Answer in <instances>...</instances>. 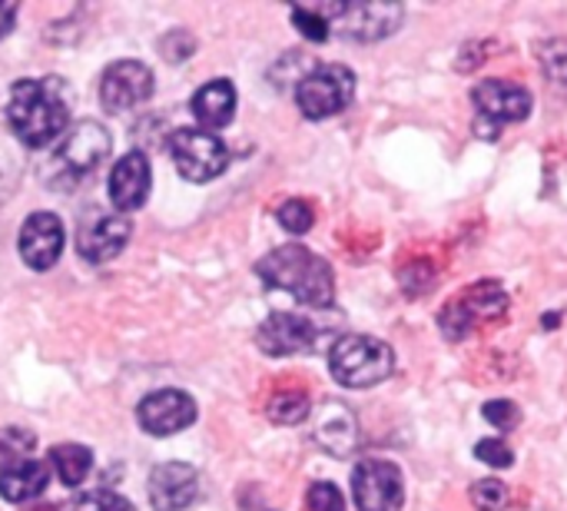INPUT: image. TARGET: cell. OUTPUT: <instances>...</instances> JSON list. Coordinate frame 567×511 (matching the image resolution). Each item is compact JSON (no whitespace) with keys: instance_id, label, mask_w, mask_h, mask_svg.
Returning a JSON list of instances; mask_svg holds the SVG:
<instances>
[{"instance_id":"cell-1","label":"cell","mask_w":567,"mask_h":511,"mask_svg":"<svg viewBox=\"0 0 567 511\" xmlns=\"http://www.w3.org/2000/svg\"><path fill=\"white\" fill-rule=\"evenodd\" d=\"M10 130L33 150L56 143L70 126V96L60 76L17 80L7 100Z\"/></svg>"},{"instance_id":"cell-2","label":"cell","mask_w":567,"mask_h":511,"mask_svg":"<svg viewBox=\"0 0 567 511\" xmlns=\"http://www.w3.org/2000/svg\"><path fill=\"white\" fill-rule=\"evenodd\" d=\"M259 279L272 289H282L289 296H296L306 306L326 309L336 303V276L332 266L306 249L302 243H286L272 253H266L256 266Z\"/></svg>"},{"instance_id":"cell-3","label":"cell","mask_w":567,"mask_h":511,"mask_svg":"<svg viewBox=\"0 0 567 511\" xmlns=\"http://www.w3.org/2000/svg\"><path fill=\"white\" fill-rule=\"evenodd\" d=\"M332 379L346 389H372L395 372V349L375 336H342L329 352Z\"/></svg>"},{"instance_id":"cell-4","label":"cell","mask_w":567,"mask_h":511,"mask_svg":"<svg viewBox=\"0 0 567 511\" xmlns=\"http://www.w3.org/2000/svg\"><path fill=\"white\" fill-rule=\"evenodd\" d=\"M472 106H475V133L495 143L505 123H525L532 116L535 96L528 86H518L505 76H492L472 86Z\"/></svg>"},{"instance_id":"cell-5","label":"cell","mask_w":567,"mask_h":511,"mask_svg":"<svg viewBox=\"0 0 567 511\" xmlns=\"http://www.w3.org/2000/svg\"><path fill=\"white\" fill-rule=\"evenodd\" d=\"M355 100V73L346 63H316L296 83V106L306 120H329Z\"/></svg>"},{"instance_id":"cell-6","label":"cell","mask_w":567,"mask_h":511,"mask_svg":"<svg viewBox=\"0 0 567 511\" xmlns=\"http://www.w3.org/2000/svg\"><path fill=\"white\" fill-rule=\"evenodd\" d=\"M329 20V33L355 43H379L405 23L402 3H316Z\"/></svg>"},{"instance_id":"cell-7","label":"cell","mask_w":567,"mask_h":511,"mask_svg":"<svg viewBox=\"0 0 567 511\" xmlns=\"http://www.w3.org/2000/svg\"><path fill=\"white\" fill-rule=\"evenodd\" d=\"M110 146H113V140L96 120L73 123L53 153V183H60V190H66L70 183L90 176L110 156Z\"/></svg>"},{"instance_id":"cell-8","label":"cell","mask_w":567,"mask_h":511,"mask_svg":"<svg viewBox=\"0 0 567 511\" xmlns=\"http://www.w3.org/2000/svg\"><path fill=\"white\" fill-rule=\"evenodd\" d=\"M508 313V293L502 283H475L472 289H465L458 299H452L442 313H439V329L449 343H462L475 333L478 323L485 319H498Z\"/></svg>"},{"instance_id":"cell-9","label":"cell","mask_w":567,"mask_h":511,"mask_svg":"<svg viewBox=\"0 0 567 511\" xmlns=\"http://www.w3.org/2000/svg\"><path fill=\"white\" fill-rule=\"evenodd\" d=\"M176 170L189 183H209L229 166V150L216 133L206 130H176L169 140Z\"/></svg>"},{"instance_id":"cell-10","label":"cell","mask_w":567,"mask_h":511,"mask_svg":"<svg viewBox=\"0 0 567 511\" xmlns=\"http://www.w3.org/2000/svg\"><path fill=\"white\" fill-rule=\"evenodd\" d=\"M352 499L359 511H402L405 482L402 469L385 459H365L352 472Z\"/></svg>"},{"instance_id":"cell-11","label":"cell","mask_w":567,"mask_h":511,"mask_svg":"<svg viewBox=\"0 0 567 511\" xmlns=\"http://www.w3.org/2000/svg\"><path fill=\"white\" fill-rule=\"evenodd\" d=\"M130 233H133V223H130L126 213H100V209H90V216L80 223L76 253L90 266L110 263V259H116L126 249Z\"/></svg>"},{"instance_id":"cell-12","label":"cell","mask_w":567,"mask_h":511,"mask_svg":"<svg viewBox=\"0 0 567 511\" xmlns=\"http://www.w3.org/2000/svg\"><path fill=\"white\" fill-rule=\"evenodd\" d=\"M153 70L140 60H116L106 67L103 83H100V103L110 113H126L153 96Z\"/></svg>"},{"instance_id":"cell-13","label":"cell","mask_w":567,"mask_h":511,"mask_svg":"<svg viewBox=\"0 0 567 511\" xmlns=\"http://www.w3.org/2000/svg\"><path fill=\"white\" fill-rule=\"evenodd\" d=\"M136 419L146 436L166 439L196 422V402H193V396H186L179 389H159V392H150L140 399Z\"/></svg>"},{"instance_id":"cell-14","label":"cell","mask_w":567,"mask_h":511,"mask_svg":"<svg viewBox=\"0 0 567 511\" xmlns=\"http://www.w3.org/2000/svg\"><path fill=\"white\" fill-rule=\"evenodd\" d=\"M63 223L53 213H30L20 226V259L33 269V273H47L60 253H63Z\"/></svg>"},{"instance_id":"cell-15","label":"cell","mask_w":567,"mask_h":511,"mask_svg":"<svg viewBox=\"0 0 567 511\" xmlns=\"http://www.w3.org/2000/svg\"><path fill=\"white\" fill-rule=\"evenodd\" d=\"M146 492L153 511H186L199 495V476L186 462H163L150 472Z\"/></svg>"},{"instance_id":"cell-16","label":"cell","mask_w":567,"mask_h":511,"mask_svg":"<svg viewBox=\"0 0 567 511\" xmlns=\"http://www.w3.org/2000/svg\"><path fill=\"white\" fill-rule=\"evenodd\" d=\"M319 329L302 319V316H292V313H272L259 329H256V346L266 352V356H299L306 349H312Z\"/></svg>"},{"instance_id":"cell-17","label":"cell","mask_w":567,"mask_h":511,"mask_svg":"<svg viewBox=\"0 0 567 511\" xmlns=\"http://www.w3.org/2000/svg\"><path fill=\"white\" fill-rule=\"evenodd\" d=\"M312 439L319 442L322 452L346 459L359 449V419L349 406L329 399L319 406L316 412V426H312Z\"/></svg>"},{"instance_id":"cell-18","label":"cell","mask_w":567,"mask_h":511,"mask_svg":"<svg viewBox=\"0 0 567 511\" xmlns=\"http://www.w3.org/2000/svg\"><path fill=\"white\" fill-rule=\"evenodd\" d=\"M150 180H153V173H150L146 153H140V150L126 153V156L116 160L113 170H110V183H106V186H110V203H113L120 213L140 209V206L146 203V196H150Z\"/></svg>"},{"instance_id":"cell-19","label":"cell","mask_w":567,"mask_h":511,"mask_svg":"<svg viewBox=\"0 0 567 511\" xmlns=\"http://www.w3.org/2000/svg\"><path fill=\"white\" fill-rule=\"evenodd\" d=\"M50 486V472L43 462L30 459V456H17V459H7L3 469H0V495L13 505H23V502H33L47 492Z\"/></svg>"},{"instance_id":"cell-20","label":"cell","mask_w":567,"mask_h":511,"mask_svg":"<svg viewBox=\"0 0 567 511\" xmlns=\"http://www.w3.org/2000/svg\"><path fill=\"white\" fill-rule=\"evenodd\" d=\"M189 106H193V116L206 126V133H216V130L229 126L233 116H236V86H233V80L219 76V80L199 86L193 93Z\"/></svg>"},{"instance_id":"cell-21","label":"cell","mask_w":567,"mask_h":511,"mask_svg":"<svg viewBox=\"0 0 567 511\" xmlns=\"http://www.w3.org/2000/svg\"><path fill=\"white\" fill-rule=\"evenodd\" d=\"M309 412H312V402L306 389H279L266 402V419L272 426H299L309 419Z\"/></svg>"},{"instance_id":"cell-22","label":"cell","mask_w":567,"mask_h":511,"mask_svg":"<svg viewBox=\"0 0 567 511\" xmlns=\"http://www.w3.org/2000/svg\"><path fill=\"white\" fill-rule=\"evenodd\" d=\"M50 466H53V472L60 476L63 486L76 489V486L90 476V469H93V452H90L86 446L66 442V446L50 449Z\"/></svg>"},{"instance_id":"cell-23","label":"cell","mask_w":567,"mask_h":511,"mask_svg":"<svg viewBox=\"0 0 567 511\" xmlns=\"http://www.w3.org/2000/svg\"><path fill=\"white\" fill-rule=\"evenodd\" d=\"M535 53H538V63H542L545 76L567 86V37H548V40H542L535 47Z\"/></svg>"},{"instance_id":"cell-24","label":"cell","mask_w":567,"mask_h":511,"mask_svg":"<svg viewBox=\"0 0 567 511\" xmlns=\"http://www.w3.org/2000/svg\"><path fill=\"white\" fill-rule=\"evenodd\" d=\"M276 216H279V226L292 236H306L316 226V213L306 200H286Z\"/></svg>"},{"instance_id":"cell-25","label":"cell","mask_w":567,"mask_h":511,"mask_svg":"<svg viewBox=\"0 0 567 511\" xmlns=\"http://www.w3.org/2000/svg\"><path fill=\"white\" fill-rule=\"evenodd\" d=\"M472 505L478 511H502L508 505V486L502 479H482L472 486Z\"/></svg>"},{"instance_id":"cell-26","label":"cell","mask_w":567,"mask_h":511,"mask_svg":"<svg viewBox=\"0 0 567 511\" xmlns=\"http://www.w3.org/2000/svg\"><path fill=\"white\" fill-rule=\"evenodd\" d=\"M292 23L299 27V33L312 43H326L329 33V20L316 10V7H292Z\"/></svg>"},{"instance_id":"cell-27","label":"cell","mask_w":567,"mask_h":511,"mask_svg":"<svg viewBox=\"0 0 567 511\" xmlns=\"http://www.w3.org/2000/svg\"><path fill=\"white\" fill-rule=\"evenodd\" d=\"M402 286H405V296H425L432 289V283L439 279V269L432 263H409L402 273H399Z\"/></svg>"},{"instance_id":"cell-28","label":"cell","mask_w":567,"mask_h":511,"mask_svg":"<svg viewBox=\"0 0 567 511\" xmlns=\"http://www.w3.org/2000/svg\"><path fill=\"white\" fill-rule=\"evenodd\" d=\"M482 416H485L495 429H502V432H512V429H518V422H522V412H518V406H515L512 399H492V402H485V406H482Z\"/></svg>"},{"instance_id":"cell-29","label":"cell","mask_w":567,"mask_h":511,"mask_svg":"<svg viewBox=\"0 0 567 511\" xmlns=\"http://www.w3.org/2000/svg\"><path fill=\"white\" fill-rule=\"evenodd\" d=\"M475 459L488 469H512L515 466V452L502 439H482L475 446Z\"/></svg>"},{"instance_id":"cell-30","label":"cell","mask_w":567,"mask_h":511,"mask_svg":"<svg viewBox=\"0 0 567 511\" xmlns=\"http://www.w3.org/2000/svg\"><path fill=\"white\" fill-rule=\"evenodd\" d=\"M73 511H136L123 495H116V492H110V489H96V492H86L80 502H76V509Z\"/></svg>"},{"instance_id":"cell-31","label":"cell","mask_w":567,"mask_h":511,"mask_svg":"<svg viewBox=\"0 0 567 511\" xmlns=\"http://www.w3.org/2000/svg\"><path fill=\"white\" fill-rule=\"evenodd\" d=\"M193 50H196V40H193V33H186V30H169V33L159 40V53H163L169 63L189 60Z\"/></svg>"},{"instance_id":"cell-32","label":"cell","mask_w":567,"mask_h":511,"mask_svg":"<svg viewBox=\"0 0 567 511\" xmlns=\"http://www.w3.org/2000/svg\"><path fill=\"white\" fill-rule=\"evenodd\" d=\"M306 505L309 511H346L342 492L332 482H316L306 495Z\"/></svg>"},{"instance_id":"cell-33","label":"cell","mask_w":567,"mask_h":511,"mask_svg":"<svg viewBox=\"0 0 567 511\" xmlns=\"http://www.w3.org/2000/svg\"><path fill=\"white\" fill-rule=\"evenodd\" d=\"M488 47V40H468V43H462V50H458V60H455V70L458 73H472L488 53H478V50H485Z\"/></svg>"},{"instance_id":"cell-34","label":"cell","mask_w":567,"mask_h":511,"mask_svg":"<svg viewBox=\"0 0 567 511\" xmlns=\"http://www.w3.org/2000/svg\"><path fill=\"white\" fill-rule=\"evenodd\" d=\"M17 10H20V3H13V0H0V40L13 30V17H17Z\"/></svg>"},{"instance_id":"cell-35","label":"cell","mask_w":567,"mask_h":511,"mask_svg":"<svg viewBox=\"0 0 567 511\" xmlns=\"http://www.w3.org/2000/svg\"><path fill=\"white\" fill-rule=\"evenodd\" d=\"M558 323H561V316H558V313H548V316H542V326H548V329H558Z\"/></svg>"},{"instance_id":"cell-36","label":"cell","mask_w":567,"mask_h":511,"mask_svg":"<svg viewBox=\"0 0 567 511\" xmlns=\"http://www.w3.org/2000/svg\"><path fill=\"white\" fill-rule=\"evenodd\" d=\"M30 511H56V509H47V505H43V509H30Z\"/></svg>"}]
</instances>
